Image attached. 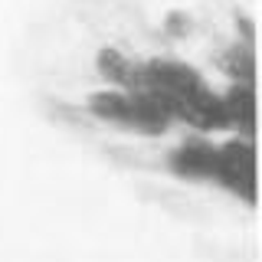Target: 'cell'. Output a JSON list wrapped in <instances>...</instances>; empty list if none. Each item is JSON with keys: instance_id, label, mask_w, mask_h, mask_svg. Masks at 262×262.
I'll list each match as a JSON object with an SVG mask.
<instances>
[{"instance_id": "cell-2", "label": "cell", "mask_w": 262, "mask_h": 262, "mask_svg": "<svg viewBox=\"0 0 262 262\" xmlns=\"http://www.w3.org/2000/svg\"><path fill=\"white\" fill-rule=\"evenodd\" d=\"M95 72L105 79V85L121 89V92H144L147 76H144V62L131 59L128 53H121L118 46H102L95 53Z\"/></svg>"}, {"instance_id": "cell-6", "label": "cell", "mask_w": 262, "mask_h": 262, "mask_svg": "<svg viewBox=\"0 0 262 262\" xmlns=\"http://www.w3.org/2000/svg\"><path fill=\"white\" fill-rule=\"evenodd\" d=\"M85 112L95 115L98 121H108V125H121L128 128V118H131V95L121 92V89H95V92H89L85 98Z\"/></svg>"}, {"instance_id": "cell-3", "label": "cell", "mask_w": 262, "mask_h": 262, "mask_svg": "<svg viewBox=\"0 0 262 262\" xmlns=\"http://www.w3.org/2000/svg\"><path fill=\"white\" fill-rule=\"evenodd\" d=\"M167 167L177 177H187V180H213V170H216V144L200 138V135L184 138L170 151Z\"/></svg>"}, {"instance_id": "cell-7", "label": "cell", "mask_w": 262, "mask_h": 262, "mask_svg": "<svg viewBox=\"0 0 262 262\" xmlns=\"http://www.w3.org/2000/svg\"><path fill=\"white\" fill-rule=\"evenodd\" d=\"M216 66L226 72L233 82H243V85H256V46H246L236 39L233 46H226L223 53L216 56Z\"/></svg>"}, {"instance_id": "cell-5", "label": "cell", "mask_w": 262, "mask_h": 262, "mask_svg": "<svg viewBox=\"0 0 262 262\" xmlns=\"http://www.w3.org/2000/svg\"><path fill=\"white\" fill-rule=\"evenodd\" d=\"M128 95H131V118H128V128H135L138 135L158 138V135H164V131L174 125V118L167 115V108L161 105L158 95H151V92H128Z\"/></svg>"}, {"instance_id": "cell-4", "label": "cell", "mask_w": 262, "mask_h": 262, "mask_svg": "<svg viewBox=\"0 0 262 262\" xmlns=\"http://www.w3.org/2000/svg\"><path fill=\"white\" fill-rule=\"evenodd\" d=\"M220 98H223L229 128H239L243 138H256V85L233 82L226 92H220Z\"/></svg>"}, {"instance_id": "cell-1", "label": "cell", "mask_w": 262, "mask_h": 262, "mask_svg": "<svg viewBox=\"0 0 262 262\" xmlns=\"http://www.w3.org/2000/svg\"><path fill=\"white\" fill-rule=\"evenodd\" d=\"M213 180L223 184L229 193H236L246 203L259 200V184H256V138H229L216 144V170Z\"/></svg>"}, {"instance_id": "cell-8", "label": "cell", "mask_w": 262, "mask_h": 262, "mask_svg": "<svg viewBox=\"0 0 262 262\" xmlns=\"http://www.w3.org/2000/svg\"><path fill=\"white\" fill-rule=\"evenodd\" d=\"M164 33H167L170 39H184L193 33V16L187 10H167L164 13Z\"/></svg>"}]
</instances>
